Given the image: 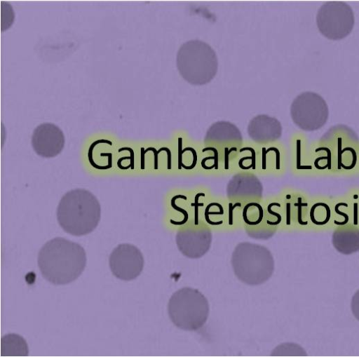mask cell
<instances>
[{"mask_svg": "<svg viewBox=\"0 0 359 357\" xmlns=\"http://www.w3.org/2000/svg\"><path fill=\"white\" fill-rule=\"evenodd\" d=\"M212 234L205 226L180 229L176 234L179 250L187 257L197 259L204 255L210 248Z\"/></svg>", "mask_w": 359, "mask_h": 357, "instance_id": "cell-9", "label": "cell"}, {"mask_svg": "<svg viewBox=\"0 0 359 357\" xmlns=\"http://www.w3.org/2000/svg\"><path fill=\"white\" fill-rule=\"evenodd\" d=\"M290 116L294 123L300 129L313 131L326 123L329 109L325 100L320 95L313 92H304L292 102Z\"/></svg>", "mask_w": 359, "mask_h": 357, "instance_id": "cell-7", "label": "cell"}, {"mask_svg": "<svg viewBox=\"0 0 359 357\" xmlns=\"http://www.w3.org/2000/svg\"><path fill=\"white\" fill-rule=\"evenodd\" d=\"M248 134L254 142L266 144L280 137L282 126L277 119L260 114L252 118L249 122Z\"/></svg>", "mask_w": 359, "mask_h": 357, "instance_id": "cell-12", "label": "cell"}, {"mask_svg": "<svg viewBox=\"0 0 359 357\" xmlns=\"http://www.w3.org/2000/svg\"><path fill=\"white\" fill-rule=\"evenodd\" d=\"M276 202L269 203L266 210H264L265 222L267 224L271 226L278 225L282 220V216L280 213H277L273 210Z\"/></svg>", "mask_w": 359, "mask_h": 357, "instance_id": "cell-20", "label": "cell"}, {"mask_svg": "<svg viewBox=\"0 0 359 357\" xmlns=\"http://www.w3.org/2000/svg\"><path fill=\"white\" fill-rule=\"evenodd\" d=\"M100 215L101 208L97 198L84 189L67 192L57 209L60 226L65 232L75 236L92 232L98 225Z\"/></svg>", "mask_w": 359, "mask_h": 357, "instance_id": "cell-2", "label": "cell"}, {"mask_svg": "<svg viewBox=\"0 0 359 357\" xmlns=\"http://www.w3.org/2000/svg\"><path fill=\"white\" fill-rule=\"evenodd\" d=\"M27 353V343L20 335L8 334L1 339V356H25Z\"/></svg>", "mask_w": 359, "mask_h": 357, "instance_id": "cell-15", "label": "cell"}, {"mask_svg": "<svg viewBox=\"0 0 359 357\" xmlns=\"http://www.w3.org/2000/svg\"><path fill=\"white\" fill-rule=\"evenodd\" d=\"M332 241L340 253H354L359 250V229L353 225L339 227L334 231Z\"/></svg>", "mask_w": 359, "mask_h": 357, "instance_id": "cell-14", "label": "cell"}, {"mask_svg": "<svg viewBox=\"0 0 359 357\" xmlns=\"http://www.w3.org/2000/svg\"><path fill=\"white\" fill-rule=\"evenodd\" d=\"M205 220L211 225H220L224 222V210L223 206L217 203H209L205 209Z\"/></svg>", "mask_w": 359, "mask_h": 357, "instance_id": "cell-17", "label": "cell"}, {"mask_svg": "<svg viewBox=\"0 0 359 357\" xmlns=\"http://www.w3.org/2000/svg\"><path fill=\"white\" fill-rule=\"evenodd\" d=\"M37 262L46 280L55 285H65L82 274L86 264V254L80 244L56 237L42 246Z\"/></svg>", "mask_w": 359, "mask_h": 357, "instance_id": "cell-1", "label": "cell"}, {"mask_svg": "<svg viewBox=\"0 0 359 357\" xmlns=\"http://www.w3.org/2000/svg\"><path fill=\"white\" fill-rule=\"evenodd\" d=\"M243 137L239 129L233 123L219 121L213 123L208 130L204 142L205 144L227 145L236 148L240 144Z\"/></svg>", "mask_w": 359, "mask_h": 357, "instance_id": "cell-13", "label": "cell"}, {"mask_svg": "<svg viewBox=\"0 0 359 357\" xmlns=\"http://www.w3.org/2000/svg\"><path fill=\"white\" fill-rule=\"evenodd\" d=\"M168 313L176 327L187 331H196L206 323L210 306L207 298L199 290L184 287L171 295Z\"/></svg>", "mask_w": 359, "mask_h": 357, "instance_id": "cell-5", "label": "cell"}, {"mask_svg": "<svg viewBox=\"0 0 359 357\" xmlns=\"http://www.w3.org/2000/svg\"><path fill=\"white\" fill-rule=\"evenodd\" d=\"M330 217L331 210L326 203H317L311 208L310 217L315 224H325L330 220Z\"/></svg>", "mask_w": 359, "mask_h": 357, "instance_id": "cell-18", "label": "cell"}, {"mask_svg": "<svg viewBox=\"0 0 359 357\" xmlns=\"http://www.w3.org/2000/svg\"><path fill=\"white\" fill-rule=\"evenodd\" d=\"M63 132L56 125L44 123L38 126L32 136V146L35 152L43 158L58 155L65 146Z\"/></svg>", "mask_w": 359, "mask_h": 357, "instance_id": "cell-10", "label": "cell"}, {"mask_svg": "<svg viewBox=\"0 0 359 357\" xmlns=\"http://www.w3.org/2000/svg\"><path fill=\"white\" fill-rule=\"evenodd\" d=\"M226 194L228 198L235 202L253 201L262 198V183L253 175L238 174L229 181Z\"/></svg>", "mask_w": 359, "mask_h": 357, "instance_id": "cell-11", "label": "cell"}, {"mask_svg": "<svg viewBox=\"0 0 359 357\" xmlns=\"http://www.w3.org/2000/svg\"><path fill=\"white\" fill-rule=\"evenodd\" d=\"M351 308L353 315L359 321V290L352 297Z\"/></svg>", "mask_w": 359, "mask_h": 357, "instance_id": "cell-22", "label": "cell"}, {"mask_svg": "<svg viewBox=\"0 0 359 357\" xmlns=\"http://www.w3.org/2000/svg\"><path fill=\"white\" fill-rule=\"evenodd\" d=\"M273 356H306L304 349L294 343H283L276 346L271 352Z\"/></svg>", "mask_w": 359, "mask_h": 357, "instance_id": "cell-19", "label": "cell"}, {"mask_svg": "<svg viewBox=\"0 0 359 357\" xmlns=\"http://www.w3.org/2000/svg\"><path fill=\"white\" fill-rule=\"evenodd\" d=\"M264 217V210L257 202L248 203L243 210V221L250 226H256L262 222Z\"/></svg>", "mask_w": 359, "mask_h": 357, "instance_id": "cell-16", "label": "cell"}, {"mask_svg": "<svg viewBox=\"0 0 359 357\" xmlns=\"http://www.w3.org/2000/svg\"><path fill=\"white\" fill-rule=\"evenodd\" d=\"M231 262L237 278L249 285L265 283L274 271V260L271 251L257 243H238L233 251Z\"/></svg>", "mask_w": 359, "mask_h": 357, "instance_id": "cell-4", "label": "cell"}, {"mask_svg": "<svg viewBox=\"0 0 359 357\" xmlns=\"http://www.w3.org/2000/svg\"><path fill=\"white\" fill-rule=\"evenodd\" d=\"M348 156L345 155L343 152L339 157V164L341 166L346 170L352 169L356 163V154L354 150L351 148H347Z\"/></svg>", "mask_w": 359, "mask_h": 357, "instance_id": "cell-21", "label": "cell"}, {"mask_svg": "<svg viewBox=\"0 0 359 357\" xmlns=\"http://www.w3.org/2000/svg\"><path fill=\"white\" fill-rule=\"evenodd\" d=\"M144 262L141 251L130 243L119 244L112 250L109 258L112 274L126 281H132L141 274Z\"/></svg>", "mask_w": 359, "mask_h": 357, "instance_id": "cell-8", "label": "cell"}, {"mask_svg": "<svg viewBox=\"0 0 359 357\" xmlns=\"http://www.w3.org/2000/svg\"><path fill=\"white\" fill-rule=\"evenodd\" d=\"M176 65L181 76L194 86L210 82L218 69L215 51L208 43L198 39L181 45L177 53Z\"/></svg>", "mask_w": 359, "mask_h": 357, "instance_id": "cell-3", "label": "cell"}, {"mask_svg": "<svg viewBox=\"0 0 359 357\" xmlns=\"http://www.w3.org/2000/svg\"><path fill=\"white\" fill-rule=\"evenodd\" d=\"M354 22L351 7L341 1L325 3L316 15L318 30L330 40H340L347 36L353 28Z\"/></svg>", "mask_w": 359, "mask_h": 357, "instance_id": "cell-6", "label": "cell"}]
</instances>
